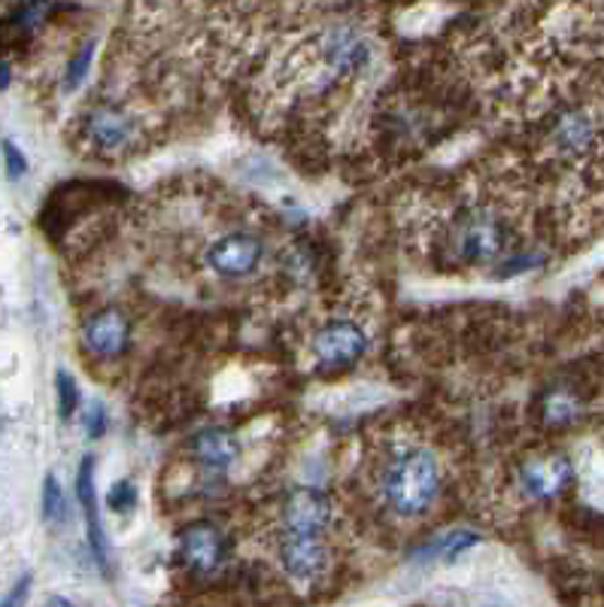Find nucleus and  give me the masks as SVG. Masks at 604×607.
Masks as SVG:
<instances>
[{
    "label": "nucleus",
    "mask_w": 604,
    "mask_h": 607,
    "mask_svg": "<svg viewBox=\"0 0 604 607\" xmlns=\"http://www.w3.org/2000/svg\"><path fill=\"white\" fill-rule=\"evenodd\" d=\"M377 492L386 511L401 519H417L429 514L441 495V462L422 444L395 447L380 465Z\"/></svg>",
    "instance_id": "1"
},
{
    "label": "nucleus",
    "mask_w": 604,
    "mask_h": 607,
    "mask_svg": "<svg viewBox=\"0 0 604 607\" xmlns=\"http://www.w3.org/2000/svg\"><path fill=\"white\" fill-rule=\"evenodd\" d=\"M602 144V122L586 106H562L547 119V146L562 161H590Z\"/></svg>",
    "instance_id": "3"
},
{
    "label": "nucleus",
    "mask_w": 604,
    "mask_h": 607,
    "mask_svg": "<svg viewBox=\"0 0 604 607\" xmlns=\"http://www.w3.org/2000/svg\"><path fill=\"white\" fill-rule=\"evenodd\" d=\"M137 119L132 113H125L116 104L94 106L92 113L86 116V137L92 140L101 152H125L128 146L137 144Z\"/></svg>",
    "instance_id": "9"
},
{
    "label": "nucleus",
    "mask_w": 604,
    "mask_h": 607,
    "mask_svg": "<svg viewBox=\"0 0 604 607\" xmlns=\"http://www.w3.org/2000/svg\"><path fill=\"white\" fill-rule=\"evenodd\" d=\"M319 61L331 80H355L371 65V43L350 25H331L319 34Z\"/></svg>",
    "instance_id": "4"
},
{
    "label": "nucleus",
    "mask_w": 604,
    "mask_h": 607,
    "mask_svg": "<svg viewBox=\"0 0 604 607\" xmlns=\"http://www.w3.org/2000/svg\"><path fill=\"white\" fill-rule=\"evenodd\" d=\"M27 593H31V574H25V577L15 583L10 593L3 595V602H0V607H22L27 602Z\"/></svg>",
    "instance_id": "23"
},
{
    "label": "nucleus",
    "mask_w": 604,
    "mask_h": 607,
    "mask_svg": "<svg viewBox=\"0 0 604 607\" xmlns=\"http://www.w3.org/2000/svg\"><path fill=\"white\" fill-rule=\"evenodd\" d=\"M192 453H195V459L204 468H210V471H225V468H231L235 459L240 456V444H237V437L231 432H225V428H201L195 437H192Z\"/></svg>",
    "instance_id": "14"
},
{
    "label": "nucleus",
    "mask_w": 604,
    "mask_h": 607,
    "mask_svg": "<svg viewBox=\"0 0 604 607\" xmlns=\"http://www.w3.org/2000/svg\"><path fill=\"white\" fill-rule=\"evenodd\" d=\"M264 255V243L255 234H243V231H237V234H225L213 243L210 250H207V264H210L213 271L219 274V277H250L252 271L262 264Z\"/></svg>",
    "instance_id": "8"
},
{
    "label": "nucleus",
    "mask_w": 604,
    "mask_h": 607,
    "mask_svg": "<svg viewBox=\"0 0 604 607\" xmlns=\"http://www.w3.org/2000/svg\"><path fill=\"white\" fill-rule=\"evenodd\" d=\"M55 392H58V413H61V420H70L79 408V386L67 370L55 374Z\"/></svg>",
    "instance_id": "18"
},
{
    "label": "nucleus",
    "mask_w": 604,
    "mask_h": 607,
    "mask_svg": "<svg viewBox=\"0 0 604 607\" xmlns=\"http://www.w3.org/2000/svg\"><path fill=\"white\" fill-rule=\"evenodd\" d=\"M82 423H86V435L92 437H104V432H106V410H104V404H98V401H94V404H89V410H86V420H82Z\"/></svg>",
    "instance_id": "22"
},
{
    "label": "nucleus",
    "mask_w": 604,
    "mask_h": 607,
    "mask_svg": "<svg viewBox=\"0 0 604 607\" xmlns=\"http://www.w3.org/2000/svg\"><path fill=\"white\" fill-rule=\"evenodd\" d=\"M43 516H46V523H65L67 519L65 489L55 474H46V480H43Z\"/></svg>",
    "instance_id": "17"
},
{
    "label": "nucleus",
    "mask_w": 604,
    "mask_h": 607,
    "mask_svg": "<svg viewBox=\"0 0 604 607\" xmlns=\"http://www.w3.org/2000/svg\"><path fill=\"white\" fill-rule=\"evenodd\" d=\"M568 483H571V465L566 459H559V456L535 459V462H528L520 471V486L526 489L532 499H540V502L556 499Z\"/></svg>",
    "instance_id": "13"
},
{
    "label": "nucleus",
    "mask_w": 604,
    "mask_h": 607,
    "mask_svg": "<svg viewBox=\"0 0 604 607\" xmlns=\"http://www.w3.org/2000/svg\"><path fill=\"white\" fill-rule=\"evenodd\" d=\"M314 353L326 368H350L368 353V334L350 319H331L316 331Z\"/></svg>",
    "instance_id": "6"
},
{
    "label": "nucleus",
    "mask_w": 604,
    "mask_h": 607,
    "mask_svg": "<svg viewBox=\"0 0 604 607\" xmlns=\"http://www.w3.org/2000/svg\"><path fill=\"white\" fill-rule=\"evenodd\" d=\"M7 85H10V67L0 65V92H3Z\"/></svg>",
    "instance_id": "25"
},
{
    "label": "nucleus",
    "mask_w": 604,
    "mask_h": 607,
    "mask_svg": "<svg viewBox=\"0 0 604 607\" xmlns=\"http://www.w3.org/2000/svg\"><path fill=\"white\" fill-rule=\"evenodd\" d=\"M92 58H94V43H82L79 46V53L70 58V65H67V73H65V89L67 92H73V89H79L82 85V80H86V73H89V67H92Z\"/></svg>",
    "instance_id": "19"
},
{
    "label": "nucleus",
    "mask_w": 604,
    "mask_h": 607,
    "mask_svg": "<svg viewBox=\"0 0 604 607\" xmlns=\"http://www.w3.org/2000/svg\"><path fill=\"white\" fill-rule=\"evenodd\" d=\"M513 231L508 219L492 207H468L459 210L447 225V247L453 259L461 264L499 262L511 247Z\"/></svg>",
    "instance_id": "2"
},
{
    "label": "nucleus",
    "mask_w": 604,
    "mask_h": 607,
    "mask_svg": "<svg viewBox=\"0 0 604 607\" xmlns=\"http://www.w3.org/2000/svg\"><path fill=\"white\" fill-rule=\"evenodd\" d=\"M82 341L89 346V353L98 358H118L128 350L132 341V322L122 310H104L94 313L86 329H82Z\"/></svg>",
    "instance_id": "11"
},
{
    "label": "nucleus",
    "mask_w": 604,
    "mask_h": 607,
    "mask_svg": "<svg viewBox=\"0 0 604 607\" xmlns=\"http://www.w3.org/2000/svg\"><path fill=\"white\" fill-rule=\"evenodd\" d=\"M106 507L113 514H132L134 507H137V486H134L132 480H118V483L110 486V492H106Z\"/></svg>",
    "instance_id": "20"
},
{
    "label": "nucleus",
    "mask_w": 604,
    "mask_h": 607,
    "mask_svg": "<svg viewBox=\"0 0 604 607\" xmlns=\"http://www.w3.org/2000/svg\"><path fill=\"white\" fill-rule=\"evenodd\" d=\"M331 553L326 538L307 535H280V565L292 581H319L329 571Z\"/></svg>",
    "instance_id": "7"
},
{
    "label": "nucleus",
    "mask_w": 604,
    "mask_h": 607,
    "mask_svg": "<svg viewBox=\"0 0 604 607\" xmlns=\"http://www.w3.org/2000/svg\"><path fill=\"white\" fill-rule=\"evenodd\" d=\"M176 553H180V562H183L192 574L207 577V574H213L216 568L223 565V559H225L223 531L213 526V523H195V526H189L183 535H180Z\"/></svg>",
    "instance_id": "10"
},
{
    "label": "nucleus",
    "mask_w": 604,
    "mask_h": 607,
    "mask_svg": "<svg viewBox=\"0 0 604 607\" xmlns=\"http://www.w3.org/2000/svg\"><path fill=\"white\" fill-rule=\"evenodd\" d=\"M580 413L578 398L566 392V389H556L544 401V420L550 425H568Z\"/></svg>",
    "instance_id": "16"
},
{
    "label": "nucleus",
    "mask_w": 604,
    "mask_h": 607,
    "mask_svg": "<svg viewBox=\"0 0 604 607\" xmlns=\"http://www.w3.org/2000/svg\"><path fill=\"white\" fill-rule=\"evenodd\" d=\"M77 502L82 504L86 514V528H89V547H92L94 562L106 568V535L101 523V507H98V492H94V456H86L77 471Z\"/></svg>",
    "instance_id": "12"
},
{
    "label": "nucleus",
    "mask_w": 604,
    "mask_h": 607,
    "mask_svg": "<svg viewBox=\"0 0 604 607\" xmlns=\"http://www.w3.org/2000/svg\"><path fill=\"white\" fill-rule=\"evenodd\" d=\"M480 541L474 531H449V535H444V538H437V541H432L425 550H422V559H456L459 553H465L468 547H474V543Z\"/></svg>",
    "instance_id": "15"
},
{
    "label": "nucleus",
    "mask_w": 604,
    "mask_h": 607,
    "mask_svg": "<svg viewBox=\"0 0 604 607\" xmlns=\"http://www.w3.org/2000/svg\"><path fill=\"white\" fill-rule=\"evenodd\" d=\"M43 607H77L70 598H65V595H49L46 602H43Z\"/></svg>",
    "instance_id": "24"
},
{
    "label": "nucleus",
    "mask_w": 604,
    "mask_h": 607,
    "mask_svg": "<svg viewBox=\"0 0 604 607\" xmlns=\"http://www.w3.org/2000/svg\"><path fill=\"white\" fill-rule=\"evenodd\" d=\"M280 535H307V538H322L331 523V502L322 489L295 486L280 507Z\"/></svg>",
    "instance_id": "5"
},
{
    "label": "nucleus",
    "mask_w": 604,
    "mask_h": 607,
    "mask_svg": "<svg viewBox=\"0 0 604 607\" xmlns=\"http://www.w3.org/2000/svg\"><path fill=\"white\" fill-rule=\"evenodd\" d=\"M0 149H3V161H7V176H10V180H19V176L27 171V159L22 156V149H19L13 140H3Z\"/></svg>",
    "instance_id": "21"
}]
</instances>
